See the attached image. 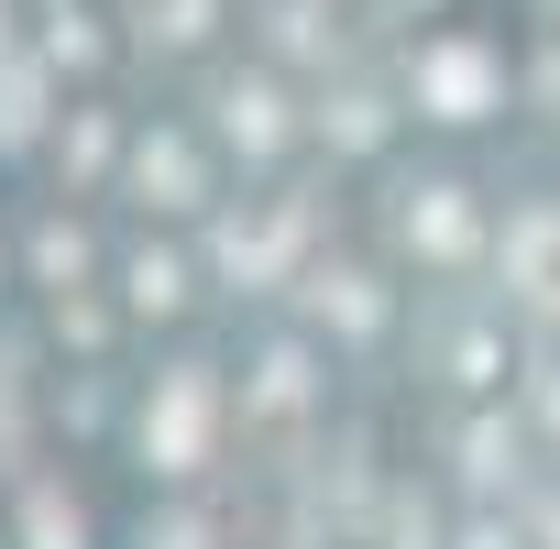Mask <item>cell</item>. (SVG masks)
<instances>
[{
  "label": "cell",
  "instance_id": "cell-10",
  "mask_svg": "<svg viewBox=\"0 0 560 549\" xmlns=\"http://www.w3.org/2000/svg\"><path fill=\"white\" fill-rule=\"evenodd\" d=\"M132 297H143V308H176V297H187V274H176L165 253H143V264H132Z\"/></svg>",
  "mask_w": 560,
  "mask_h": 549
},
{
  "label": "cell",
  "instance_id": "cell-18",
  "mask_svg": "<svg viewBox=\"0 0 560 549\" xmlns=\"http://www.w3.org/2000/svg\"><path fill=\"white\" fill-rule=\"evenodd\" d=\"M549 418H560V374H549Z\"/></svg>",
  "mask_w": 560,
  "mask_h": 549
},
{
  "label": "cell",
  "instance_id": "cell-8",
  "mask_svg": "<svg viewBox=\"0 0 560 549\" xmlns=\"http://www.w3.org/2000/svg\"><path fill=\"white\" fill-rule=\"evenodd\" d=\"M462 472H472V483H505V472H516V440H505V429L483 418V429L462 440Z\"/></svg>",
  "mask_w": 560,
  "mask_h": 549
},
{
  "label": "cell",
  "instance_id": "cell-9",
  "mask_svg": "<svg viewBox=\"0 0 560 549\" xmlns=\"http://www.w3.org/2000/svg\"><path fill=\"white\" fill-rule=\"evenodd\" d=\"M319 308H330L341 330H374V287H363V274H330V287H319Z\"/></svg>",
  "mask_w": 560,
  "mask_h": 549
},
{
  "label": "cell",
  "instance_id": "cell-3",
  "mask_svg": "<svg viewBox=\"0 0 560 549\" xmlns=\"http://www.w3.org/2000/svg\"><path fill=\"white\" fill-rule=\"evenodd\" d=\"M505 274H516L527 308H560V209H527L505 231Z\"/></svg>",
  "mask_w": 560,
  "mask_h": 549
},
{
  "label": "cell",
  "instance_id": "cell-11",
  "mask_svg": "<svg viewBox=\"0 0 560 549\" xmlns=\"http://www.w3.org/2000/svg\"><path fill=\"white\" fill-rule=\"evenodd\" d=\"M34 100H45L34 78H0V143H23V132H34Z\"/></svg>",
  "mask_w": 560,
  "mask_h": 549
},
{
  "label": "cell",
  "instance_id": "cell-1",
  "mask_svg": "<svg viewBox=\"0 0 560 549\" xmlns=\"http://www.w3.org/2000/svg\"><path fill=\"white\" fill-rule=\"evenodd\" d=\"M418 100H429L440 121H472V110L494 100V56H483V45H429V56H418Z\"/></svg>",
  "mask_w": 560,
  "mask_h": 549
},
{
  "label": "cell",
  "instance_id": "cell-13",
  "mask_svg": "<svg viewBox=\"0 0 560 549\" xmlns=\"http://www.w3.org/2000/svg\"><path fill=\"white\" fill-rule=\"evenodd\" d=\"M34 264H45V274H78V264H89V242H78V231H45V242H34Z\"/></svg>",
  "mask_w": 560,
  "mask_h": 549
},
{
  "label": "cell",
  "instance_id": "cell-4",
  "mask_svg": "<svg viewBox=\"0 0 560 549\" xmlns=\"http://www.w3.org/2000/svg\"><path fill=\"white\" fill-rule=\"evenodd\" d=\"M220 121H231V143H242V154H275V143H287V100H275L264 78H242V89L220 100Z\"/></svg>",
  "mask_w": 560,
  "mask_h": 549
},
{
  "label": "cell",
  "instance_id": "cell-12",
  "mask_svg": "<svg viewBox=\"0 0 560 549\" xmlns=\"http://www.w3.org/2000/svg\"><path fill=\"white\" fill-rule=\"evenodd\" d=\"M330 132H341V143H352V154H363V143H374V132H385V121H374V100H341V110H330Z\"/></svg>",
  "mask_w": 560,
  "mask_h": 549
},
{
  "label": "cell",
  "instance_id": "cell-7",
  "mask_svg": "<svg viewBox=\"0 0 560 549\" xmlns=\"http://www.w3.org/2000/svg\"><path fill=\"white\" fill-rule=\"evenodd\" d=\"M23 538H34V549H89V516L56 505V494H34V505H23Z\"/></svg>",
  "mask_w": 560,
  "mask_h": 549
},
{
  "label": "cell",
  "instance_id": "cell-17",
  "mask_svg": "<svg viewBox=\"0 0 560 549\" xmlns=\"http://www.w3.org/2000/svg\"><path fill=\"white\" fill-rule=\"evenodd\" d=\"M538 527H549V549H560V505H549V516H538Z\"/></svg>",
  "mask_w": 560,
  "mask_h": 549
},
{
  "label": "cell",
  "instance_id": "cell-15",
  "mask_svg": "<svg viewBox=\"0 0 560 549\" xmlns=\"http://www.w3.org/2000/svg\"><path fill=\"white\" fill-rule=\"evenodd\" d=\"M396 549H429V505H396Z\"/></svg>",
  "mask_w": 560,
  "mask_h": 549
},
{
  "label": "cell",
  "instance_id": "cell-5",
  "mask_svg": "<svg viewBox=\"0 0 560 549\" xmlns=\"http://www.w3.org/2000/svg\"><path fill=\"white\" fill-rule=\"evenodd\" d=\"M407 242H418V253H472V209H462V187H418Z\"/></svg>",
  "mask_w": 560,
  "mask_h": 549
},
{
  "label": "cell",
  "instance_id": "cell-6",
  "mask_svg": "<svg viewBox=\"0 0 560 549\" xmlns=\"http://www.w3.org/2000/svg\"><path fill=\"white\" fill-rule=\"evenodd\" d=\"M132 176H143V187H154L165 209H187V198H198V165H187V143H165V132H154L143 154H132Z\"/></svg>",
  "mask_w": 560,
  "mask_h": 549
},
{
  "label": "cell",
  "instance_id": "cell-2",
  "mask_svg": "<svg viewBox=\"0 0 560 549\" xmlns=\"http://www.w3.org/2000/svg\"><path fill=\"white\" fill-rule=\"evenodd\" d=\"M143 440H154V462H165V472H187V462H198V440H209V374H165V396H154Z\"/></svg>",
  "mask_w": 560,
  "mask_h": 549
},
{
  "label": "cell",
  "instance_id": "cell-14",
  "mask_svg": "<svg viewBox=\"0 0 560 549\" xmlns=\"http://www.w3.org/2000/svg\"><path fill=\"white\" fill-rule=\"evenodd\" d=\"M143 549H209V527H198V516H165V527H154Z\"/></svg>",
  "mask_w": 560,
  "mask_h": 549
},
{
  "label": "cell",
  "instance_id": "cell-16",
  "mask_svg": "<svg viewBox=\"0 0 560 549\" xmlns=\"http://www.w3.org/2000/svg\"><path fill=\"white\" fill-rule=\"evenodd\" d=\"M462 549H516V538H505V527H472V538H462Z\"/></svg>",
  "mask_w": 560,
  "mask_h": 549
}]
</instances>
